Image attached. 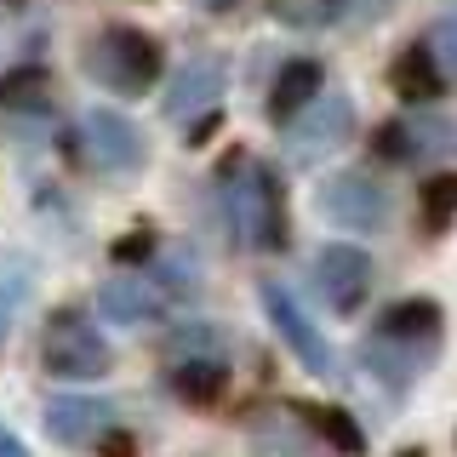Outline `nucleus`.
Listing matches in <instances>:
<instances>
[{"label":"nucleus","instance_id":"7ed1b4c3","mask_svg":"<svg viewBox=\"0 0 457 457\" xmlns=\"http://www.w3.org/2000/svg\"><path fill=\"white\" fill-rule=\"evenodd\" d=\"M320 63H309V57H297V63H286V75L275 80V114L280 120H292V114H303L309 104H320Z\"/></svg>","mask_w":457,"mask_h":457},{"label":"nucleus","instance_id":"0eeeda50","mask_svg":"<svg viewBox=\"0 0 457 457\" xmlns=\"http://www.w3.org/2000/svg\"><path fill=\"white\" fill-rule=\"evenodd\" d=\"M269 309H275V320L286 326V337L297 343V354H303L309 366H326V349H320V343H314V332H309V320H303V314H297L292 303H286L280 292H269Z\"/></svg>","mask_w":457,"mask_h":457},{"label":"nucleus","instance_id":"9b49d317","mask_svg":"<svg viewBox=\"0 0 457 457\" xmlns=\"http://www.w3.org/2000/svg\"><path fill=\"white\" fill-rule=\"evenodd\" d=\"M218 366H189V371H183V395H200V400H206V395H218Z\"/></svg>","mask_w":457,"mask_h":457},{"label":"nucleus","instance_id":"423d86ee","mask_svg":"<svg viewBox=\"0 0 457 457\" xmlns=\"http://www.w3.org/2000/svg\"><path fill=\"white\" fill-rule=\"evenodd\" d=\"M383 332H389V337H428V332H440V309L423 303V297L395 303L389 314H383Z\"/></svg>","mask_w":457,"mask_h":457},{"label":"nucleus","instance_id":"f257e3e1","mask_svg":"<svg viewBox=\"0 0 457 457\" xmlns=\"http://www.w3.org/2000/svg\"><path fill=\"white\" fill-rule=\"evenodd\" d=\"M320 286H326V297H332L337 309H354L366 297V286H371V263H366V252H354V246H332L320 257Z\"/></svg>","mask_w":457,"mask_h":457},{"label":"nucleus","instance_id":"6e6552de","mask_svg":"<svg viewBox=\"0 0 457 457\" xmlns=\"http://www.w3.org/2000/svg\"><path fill=\"white\" fill-rule=\"evenodd\" d=\"M423 212L435 223H446L452 212H457V171H446V178H428L423 183Z\"/></svg>","mask_w":457,"mask_h":457},{"label":"nucleus","instance_id":"20e7f679","mask_svg":"<svg viewBox=\"0 0 457 457\" xmlns=\"http://www.w3.org/2000/svg\"><path fill=\"white\" fill-rule=\"evenodd\" d=\"M314 114L303 126H297V154H314L320 143H337V137H349V126H354V114L343 97H320V104H309Z\"/></svg>","mask_w":457,"mask_h":457},{"label":"nucleus","instance_id":"4468645a","mask_svg":"<svg viewBox=\"0 0 457 457\" xmlns=\"http://www.w3.org/2000/svg\"><path fill=\"white\" fill-rule=\"evenodd\" d=\"M406 457H418V452H406Z\"/></svg>","mask_w":457,"mask_h":457},{"label":"nucleus","instance_id":"f03ea898","mask_svg":"<svg viewBox=\"0 0 457 457\" xmlns=\"http://www.w3.org/2000/svg\"><path fill=\"white\" fill-rule=\"evenodd\" d=\"M326 218L349 223V228H378L383 223V195L366 178H337L326 183Z\"/></svg>","mask_w":457,"mask_h":457},{"label":"nucleus","instance_id":"9d476101","mask_svg":"<svg viewBox=\"0 0 457 457\" xmlns=\"http://www.w3.org/2000/svg\"><path fill=\"white\" fill-rule=\"evenodd\" d=\"M314 423H320V435H326V440H337V446L349 452V457L366 446V440H361V428H354L349 418H343V411H314Z\"/></svg>","mask_w":457,"mask_h":457},{"label":"nucleus","instance_id":"39448f33","mask_svg":"<svg viewBox=\"0 0 457 457\" xmlns=\"http://www.w3.org/2000/svg\"><path fill=\"white\" fill-rule=\"evenodd\" d=\"M440 86H446V75L435 69L428 52H406L395 63V92L406 97V104H428V97H440Z\"/></svg>","mask_w":457,"mask_h":457},{"label":"nucleus","instance_id":"1a4fd4ad","mask_svg":"<svg viewBox=\"0 0 457 457\" xmlns=\"http://www.w3.org/2000/svg\"><path fill=\"white\" fill-rule=\"evenodd\" d=\"M428 57H435V69L446 80H457V18H446L435 35H428Z\"/></svg>","mask_w":457,"mask_h":457},{"label":"nucleus","instance_id":"f8f14e48","mask_svg":"<svg viewBox=\"0 0 457 457\" xmlns=\"http://www.w3.org/2000/svg\"><path fill=\"white\" fill-rule=\"evenodd\" d=\"M104 452H109V457H132V440H126V435H109Z\"/></svg>","mask_w":457,"mask_h":457},{"label":"nucleus","instance_id":"ddd939ff","mask_svg":"<svg viewBox=\"0 0 457 457\" xmlns=\"http://www.w3.org/2000/svg\"><path fill=\"white\" fill-rule=\"evenodd\" d=\"M0 457H23V452H18V446H12V440H6V435H0Z\"/></svg>","mask_w":457,"mask_h":457}]
</instances>
